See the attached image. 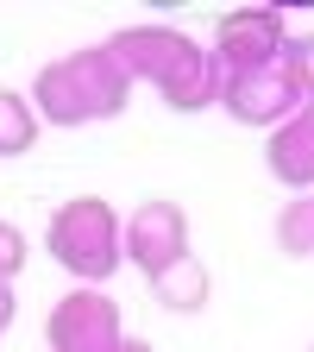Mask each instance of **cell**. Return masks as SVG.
<instances>
[{
    "label": "cell",
    "mask_w": 314,
    "mask_h": 352,
    "mask_svg": "<svg viewBox=\"0 0 314 352\" xmlns=\"http://www.w3.org/2000/svg\"><path fill=\"white\" fill-rule=\"evenodd\" d=\"M107 57L126 69V82H151L176 113H201L220 101V69L208 44H195L176 25H120L107 38Z\"/></svg>",
    "instance_id": "obj_1"
},
{
    "label": "cell",
    "mask_w": 314,
    "mask_h": 352,
    "mask_svg": "<svg viewBox=\"0 0 314 352\" xmlns=\"http://www.w3.org/2000/svg\"><path fill=\"white\" fill-rule=\"evenodd\" d=\"M25 101H32L38 126H95V120H120L126 113L132 82L107 57V44H88V51H69L57 63H44Z\"/></svg>",
    "instance_id": "obj_2"
},
{
    "label": "cell",
    "mask_w": 314,
    "mask_h": 352,
    "mask_svg": "<svg viewBox=\"0 0 314 352\" xmlns=\"http://www.w3.org/2000/svg\"><path fill=\"white\" fill-rule=\"evenodd\" d=\"M44 252L76 277V289H101L120 271V208L107 195H69L44 227Z\"/></svg>",
    "instance_id": "obj_3"
},
{
    "label": "cell",
    "mask_w": 314,
    "mask_h": 352,
    "mask_svg": "<svg viewBox=\"0 0 314 352\" xmlns=\"http://www.w3.org/2000/svg\"><path fill=\"white\" fill-rule=\"evenodd\" d=\"M289 44V19L283 7H227L214 19V44L208 57L220 76H245V69H271Z\"/></svg>",
    "instance_id": "obj_4"
},
{
    "label": "cell",
    "mask_w": 314,
    "mask_h": 352,
    "mask_svg": "<svg viewBox=\"0 0 314 352\" xmlns=\"http://www.w3.org/2000/svg\"><path fill=\"white\" fill-rule=\"evenodd\" d=\"M120 258H132L145 277L170 271L176 258H189V214H183V201L151 195L132 214H120Z\"/></svg>",
    "instance_id": "obj_5"
},
{
    "label": "cell",
    "mask_w": 314,
    "mask_h": 352,
    "mask_svg": "<svg viewBox=\"0 0 314 352\" xmlns=\"http://www.w3.org/2000/svg\"><path fill=\"white\" fill-rule=\"evenodd\" d=\"M44 346L51 352H120L126 327H120V308L101 289H69L51 321H44Z\"/></svg>",
    "instance_id": "obj_6"
},
{
    "label": "cell",
    "mask_w": 314,
    "mask_h": 352,
    "mask_svg": "<svg viewBox=\"0 0 314 352\" xmlns=\"http://www.w3.org/2000/svg\"><path fill=\"white\" fill-rule=\"evenodd\" d=\"M214 107H227L239 126H283L302 107V95H295V82L283 76V63H271V69L220 76V101Z\"/></svg>",
    "instance_id": "obj_7"
},
{
    "label": "cell",
    "mask_w": 314,
    "mask_h": 352,
    "mask_svg": "<svg viewBox=\"0 0 314 352\" xmlns=\"http://www.w3.org/2000/svg\"><path fill=\"white\" fill-rule=\"evenodd\" d=\"M264 170H271L289 195H314V101H302L283 126H271Z\"/></svg>",
    "instance_id": "obj_8"
},
{
    "label": "cell",
    "mask_w": 314,
    "mask_h": 352,
    "mask_svg": "<svg viewBox=\"0 0 314 352\" xmlns=\"http://www.w3.org/2000/svg\"><path fill=\"white\" fill-rule=\"evenodd\" d=\"M151 296L170 308V315H201L208 296H214V277H208V264L189 252V258H176L170 271H157V277H151Z\"/></svg>",
    "instance_id": "obj_9"
},
{
    "label": "cell",
    "mask_w": 314,
    "mask_h": 352,
    "mask_svg": "<svg viewBox=\"0 0 314 352\" xmlns=\"http://www.w3.org/2000/svg\"><path fill=\"white\" fill-rule=\"evenodd\" d=\"M38 145V113L19 88H0V157H25Z\"/></svg>",
    "instance_id": "obj_10"
},
{
    "label": "cell",
    "mask_w": 314,
    "mask_h": 352,
    "mask_svg": "<svg viewBox=\"0 0 314 352\" xmlns=\"http://www.w3.org/2000/svg\"><path fill=\"white\" fill-rule=\"evenodd\" d=\"M277 245L295 252V258L314 252V195H295V201L277 214Z\"/></svg>",
    "instance_id": "obj_11"
},
{
    "label": "cell",
    "mask_w": 314,
    "mask_h": 352,
    "mask_svg": "<svg viewBox=\"0 0 314 352\" xmlns=\"http://www.w3.org/2000/svg\"><path fill=\"white\" fill-rule=\"evenodd\" d=\"M277 63H283V76L295 82V95L314 101V32H295V38L283 44V57H277Z\"/></svg>",
    "instance_id": "obj_12"
},
{
    "label": "cell",
    "mask_w": 314,
    "mask_h": 352,
    "mask_svg": "<svg viewBox=\"0 0 314 352\" xmlns=\"http://www.w3.org/2000/svg\"><path fill=\"white\" fill-rule=\"evenodd\" d=\"M25 252H32L25 233L13 227V220H0V283H7V289H13V277L25 271Z\"/></svg>",
    "instance_id": "obj_13"
},
{
    "label": "cell",
    "mask_w": 314,
    "mask_h": 352,
    "mask_svg": "<svg viewBox=\"0 0 314 352\" xmlns=\"http://www.w3.org/2000/svg\"><path fill=\"white\" fill-rule=\"evenodd\" d=\"M7 327H13V289L0 283V333H7Z\"/></svg>",
    "instance_id": "obj_14"
},
{
    "label": "cell",
    "mask_w": 314,
    "mask_h": 352,
    "mask_svg": "<svg viewBox=\"0 0 314 352\" xmlns=\"http://www.w3.org/2000/svg\"><path fill=\"white\" fill-rule=\"evenodd\" d=\"M120 352H157V346H151V340H132V333H126V346H120Z\"/></svg>",
    "instance_id": "obj_15"
},
{
    "label": "cell",
    "mask_w": 314,
    "mask_h": 352,
    "mask_svg": "<svg viewBox=\"0 0 314 352\" xmlns=\"http://www.w3.org/2000/svg\"><path fill=\"white\" fill-rule=\"evenodd\" d=\"M308 352H314V346H308Z\"/></svg>",
    "instance_id": "obj_16"
}]
</instances>
